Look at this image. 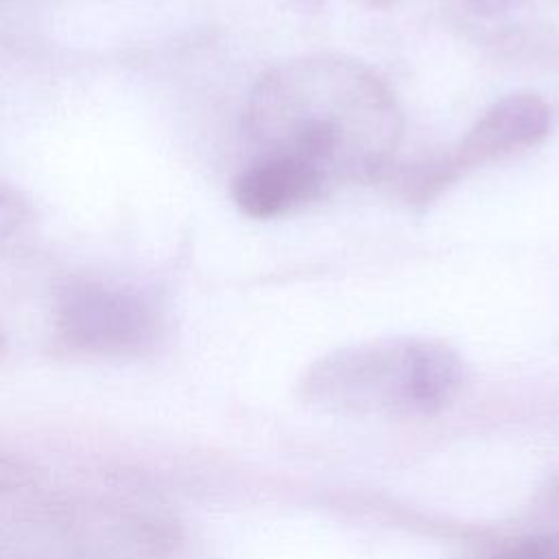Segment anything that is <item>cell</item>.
<instances>
[{"label": "cell", "mask_w": 559, "mask_h": 559, "mask_svg": "<svg viewBox=\"0 0 559 559\" xmlns=\"http://www.w3.org/2000/svg\"><path fill=\"white\" fill-rule=\"evenodd\" d=\"M245 127L258 157L295 159L332 188L384 177L402 140V111L371 68L317 52L255 81Z\"/></svg>", "instance_id": "cell-1"}, {"label": "cell", "mask_w": 559, "mask_h": 559, "mask_svg": "<svg viewBox=\"0 0 559 559\" xmlns=\"http://www.w3.org/2000/svg\"><path fill=\"white\" fill-rule=\"evenodd\" d=\"M463 384L459 354L432 338H378L334 349L308 367L301 400L343 417L408 419L443 411Z\"/></svg>", "instance_id": "cell-2"}, {"label": "cell", "mask_w": 559, "mask_h": 559, "mask_svg": "<svg viewBox=\"0 0 559 559\" xmlns=\"http://www.w3.org/2000/svg\"><path fill=\"white\" fill-rule=\"evenodd\" d=\"M55 323L61 341L96 356H133L148 349L159 330L155 304L138 288L76 277L55 297Z\"/></svg>", "instance_id": "cell-3"}, {"label": "cell", "mask_w": 559, "mask_h": 559, "mask_svg": "<svg viewBox=\"0 0 559 559\" xmlns=\"http://www.w3.org/2000/svg\"><path fill=\"white\" fill-rule=\"evenodd\" d=\"M550 122V107L542 96L533 92L502 96L478 116L454 151L445 155L448 168L454 179H461L472 168L535 146L548 135Z\"/></svg>", "instance_id": "cell-4"}, {"label": "cell", "mask_w": 559, "mask_h": 559, "mask_svg": "<svg viewBox=\"0 0 559 559\" xmlns=\"http://www.w3.org/2000/svg\"><path fill=\"white\" fill-rule=\"evenodd\" d=\"M323 179L308 166L286 157H255L231 186L238 210L251 218H275L325 192Z\"/></svg>", "instance_id": "cell-5"}, {"label": "cell", "mask_w": 559, "mask_h": 559, "mask_svg": "<svg viewBox=\"0 0 559 559\" xmlns=\"http://www.w3.org/2000/svg\"><path fill=\"white\" fill-rule=\"evenodd\" d=\"M489 559H559V537H528L502 548Z\"/></svg>", "instance_id": "cell-6"}, {"label": "cell", "mask_w": 559, "mask_h": 559, "mask_svg": "<svg viewBox=\"0 0 559 559\" xmlns=\"http://www.w3.org/2000/svg\"><path fill=\"white\" fill-rule=\"evenodd\" d=\"M28 216L26 199L11 186L0 181V238L11 236Z\"/></svg>", "instance_id": "cell-7"}, {"label": "cell", "mask_w": 559, "mask_h": 559, "mask_svg": "<svg viewBox=\"0 0 559 559\" xmlns=\"http://www.w3.org/2000/svg\"><path fill=\"white\" fill-rule=\"evenodd\" d=\"M33 478V467L26 461L11 454H0V496L20 491L22 487L31 485Z\"/></svg>", "instance_id": "cell-8"}, {"label": "cell", "mask_w": 559, "mask_h": 559, "mask_svg": "<svg viewBox=\"0 0 559 559\" xmlns=\"http://www.w3.org/2000/svg\"><path fill=\"white\" fill-rule=\"evenodd\" d=\"M469 11H474L476 15H483V17H493V15H500L509 9H513L520 0H463Z\"/></svg>", "instance_id": "cell-9"}, {"label": "cell", "mask_w": 559, "mask_h": 559, "mask_svg": "<svg viewBox=\"0 0 559 559\" xmlns=\"http://www.w3.org/2000/svg\"><path fill=\"white\" fill-rule=\"evenodd\" d=\"M371 4H376V7H386V4H391V2H395V0H369Z\"/></svg>", "instance_id": "cell-10"}, {"label": "cell", "mask_w": 559, "mask_h": 559, "mask_svg": "<svg viewBox=\"0 0 559 559\" xmlns=\"http://www.w3.org/2000/svg\"><path fill=\"white\" fill-rule=\"evenodd\" d=\"M2 347H4V338H2V334H0V354H2Z\"/></svg>", "instance_id": "cell-11"}]
</instances>
